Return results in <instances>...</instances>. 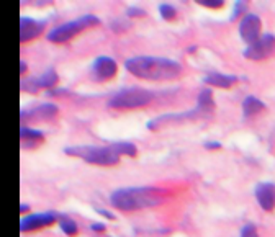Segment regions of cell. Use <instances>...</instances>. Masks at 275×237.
<instances>
[{"label": "cell", "mask_w": 275, "mask_h": 237, "mask_svg": "<svg viewBox=\"0 0 275 237\" xmlns=\"http://www.w3.org/2000/svg\"><path fill=\"white\" fill-rule=\"evenodd\" d=\"M125 69L131 76L144 80H174L182 76L179 62L158 56H133L125 61Z\"/></svg>", "instance_id": "cell-1"}, {"label": "cell", "mask_w": 275, "mask_h": 237, "mask_svg": "<svg viewBox=\"0 0 275 237\" xmlns=\"http://www.w3.org/2000/svg\"><path fill=\"white\" fill-rule=\"evenodd\" d=\"M136 152V146L133 143H125V141L110 146H71L64 149V154L72 155V157H79L88 162V164L103 167L118 164L121 155L135 157Z\"/></svg>", "instance_id": "cell-3"}, {"label": "cell", "mask_w": 275, "mask_h": 237, "mask_svg": "<svg viewBox=\"0 0 275 237\" xmlns=\"http://www.w3.org/2000/svg\"><path fill=\"white\" fill-rule=\"evenodd\" d=\"M59 219V216L54 211H46V213H35V214H28L20 223V231L21 232H29L35 231V229L40 227H46L51 226L53 223Z\"/></svg>", "instance_id": "cell-9"}, {"label": "cell", "mask_w": 275, "mask_h": 237, "mask_svg": "<svg viewBox=\"0 0 275 237\" xmlns=\"http://www.w3.org/2000/svg\"><path fill=\"white\" fill-rule=\"evenodd\" d=\"M90 229H92V231H97V232H103V231L107 229V226L102 224V223H92V224H90Z\"/></svg>", "instance_id": "cell-25"}, {"label": "cell", "mask_w": 275, "mask_h": 237, "mask_svg": "<svg viewBox=\"0 0 275 237\" xmlns=\"http://www.w3.org/2000/svg\"><path fill=\"white\" fill-rule=\"evenodd\" d=\"M254 193H256V199H257L259 206H261L264 211H267V213L273 211V208H275V185L273 183H270V182L259 183Z\"/></svg>", "instance_id": "cell-13"}, {"label": "cell", "mask_w": 275, "mask_h": 237, "mask_svg": "<svg viewBox=\"0 0 275 237\" xmlns=\"http://www.w3.org/2000/svg\"><path fill=\"white\" fill-rule=\"evenodd\" d=\"M197 107L202 110L203 113H206L208 116L211 115V112L215 110V101H213V92H211V88H203V90L200 92Z\"/></svg>", "instance_id": "cell-17"}, {"label": "cell", "mask_w": 275, "mask_h": 237, "mask_svg": "<svg viewBox=\"0 0 275 237\" xmlns=\"http://www.w3.org/2000/svg\"><path fill=\"white\" fill-rule=\"evenodd\" d=\"M26 69H28L26 62H25V61H20V74H25V72H26Z\"/></svg>", "instance_id": "cell-28"}, {"label": "cell", "mask_w": 275, "mask_h": 237, "mask_svg": "<svg viewBox=\"0 0 275 237\" xmlns=\"http://www.w3.org/2000/svg\"><path fill=\"white\" fill-rule=\"evenodd\" d=\"M46 26V20H35L32 17H21L20 18V41L28 43L36 40L43 33Z\"/></svg>", "instance_id": "cell-12"}, {"label": "cell", "mask_w": 275, "mask_h": 237, "mask_svg": "<svg viewBox=\"0 0 275 237\" xmlns=\"http://www.w3.org/2000/svg\"><path fill=\"white\" fill-rule=\"evenodd\" d=\"M275 53V36L270 33H265L259 38L254 44L244 49L242 56L251 61H264V59L270 57Z\"/></svg>", "instance_id": "cell-6"}, {"label": "cell", "mask_w": 275, "mask_h": 237, "mask_svg": "<svg viewBox=\"0 0 275 237\" xmlns=\"http://www.w3.org/2000/svg\"><path fill=\"white\" fill-rule=\"evenodd\" d=\"M242 12H246V2H236V5H234V12H233V17H231V20L239 18Z\"/></svg>", "instance_id": "cell-24"}, {"label": "cell", "mask_w": 275, "mask_h": 237, "mask_svg": "<svg viewBox=\"0 0 275 237\" xmlns=\"http://www.w3.org/2000/svg\"><path fill=\"white\" fill-rule=\"evenodd\" d=\"M265 108V103L262 100H259L254 95H248L246 98L242 100V113L244 116H256L257 113H261L262 110Z\"/></svg>", "instance_id": "cell-16"}, {"label": "cell", "mask_w": 275, "mask_h": 237, "mask_svg": "<svg viewBox=\"0 0 275 237\" xmlns=\"http://www.w3.org/2000/svg\"><path fill=\"white\" fill-rule=\"evenodd\" d=\"M239 237H259L257 227L254 224H246L241 229V235Z\"/></svg>", "instance_id": "cell-21"}, {"label": "cell", "mask_w": 275, "mask_h": 237, "mask_svg": "<svg viewBox=\"0 0 275 237\" xmlns=\"http://www.w3.org/2000/svg\"><path fill=\"white\" fill-rule=\"evenodd\" d=\"M159 12H161V17L164 20H167V21L174 20L175 15H177V10L170 4H161L159 5Z\"/></svg>", "instance_id": "cell-19"}, {"label": "cell", "mask_w": 275, "mask_h": 237, "mask_svg": "<svg viewBox=\"0 0 275 237\" xmlns=\"http://www.w3.org/2000/svg\"><path fill=\"white\" fill-rule=\"evenodd\" d=\"M97 213L102 214V216L108 218V219H115V214H111V213H110V211H107V210H97Z\"/></svg>", "instance_id": "cell-27"}, {"label": "cell", "mask_w": 275, "mask_h": 237, "mask_svg": "<svg viewBox=\"0 0 275 237\" xmlns=\"http://www.w3.org/2000/svg\"><path fill=\"white\" fill-rule=\"evenodd\" d=\"M197 4L203 7H210V9H220L225 2H223V0H197Z\"/></svg>", "instance_id": "cell-23"}, {"label": "cell", "mask_w": 275, "mask_h": 237, "mask_svg": "<svg viewBox=\"0 0 275 237\" xmlns=\"http://www.w3.org/2000/svg\"><path fill=\"white\" fill-rule=\"evenodd\" d=\"M20 211H21V213H28V211H29V205L21 203V205H20Z\"/></svg>", "instance_id": "cell-29"}, {"label": "cell", "mask_w": 275, "mask_h": 237, "mask_svg": "<svg viewBox=\"0 0 275 237\" xmlns=\"http://www.w3.org/2000/svg\"><path fill=\"white\" fill-rule=\"evenodd\" d=\"M131 23L128 20H125V18H116L113 20L110 23V28H111V31H115V33H121V31H126V29H130Z\"/></svg>", "instance_id": "cell-20"}, {"label": "cell", "mask_w": 275, "mask_h": 237, "mask_svg": "<svg viewBox=\"0 0 275 237\" xmlns=\"http://www.w3.org/2000/svg\"><path fill=\"white\" fill-rule=\"evenodd\" d=\"M118 65L108 56H99L92 64V79L95 82H105L115 77Z\"/></svg>", "instance_id": "cell-10"}, {"label": "cell", "mask_w": 275, "mask_h": 237, "mask_svg": "<svg viewBox=\"0 0 275 237\" xmlns=\"http://www.w3.org/2000/svg\"><path fill=\"white\" fill-rule=\"evenodd\" d=\"M97 25H100L99 17H95V15H82V17H79L77 20L68 21V23H63V25L56 26L54 29H51L48 33V41L57 43V44L68 43L74 38V36L82 33L84 29L97 26Z\"/></svg>", "instance_id": "cell-4"}, {"label": "cell", "mask_w": 275, "mask_h": 237, "mask_svg": "<svg viewBox=\"0 0 275 237\" xmlns=\"http://www.w3.org/2000/svg\"><path fill=\"white\" fill-rule=\"evenodd\" d=\"M203 82L213 87H220V88H229L234 84H237V77L236 76H228V74H221V72H210L206 74Z\"/></svg>", "instance_id": "cell-15"}, {"label": "cell", "mask_w": 275, "mask_h": 237, "mask_svg": "<svg viewBox=\"0 0 275 237\" xmlns=\"http://www.w3.org/2000/svg\"><path fill=\"white\" fill-rule=\"evenodd\" d=\"M261 29H262V21L256 13H246L239 23V35L244 43L254 44L259 38H261Z\"/></svg>", "instance_id": "cell-8"}, {"label": "cell", "mask_w": 275, "mask_h": 237, "mask_svg": "<svg viewBox=\"0 0 275 237\" xmlns=\"http://www.w3.org/2000/svg\"><path fill=\"white\" fill-rule=\"evenodd\" d=\"M59 108L53 103H43V105L32 108V110H21V121H51L57 115Z\"/></svg>", "instance_id": "cell-11"}, {"label": "cell", "mask_w": 275, "mask_h": 237, "mask_svg": "<svg viewBox=\"0 0 275 237\" xmlns=\"http://www.w3.org/2000/svg\"><path fill=\"white\" fill-rule=\"evenodd\" d=\"M169 193L156 187H126L118 188L110 195V203L115 210L130 213L144 208H154L167 199Z\"/></svg>", "instance_id": "cell-2"}, {"label": "cell", "mask_w": 275, "mask_h": 237, "mask_svg": "<svg viewBox=\"0 0 275 237\" xmlns=\"http://www.w3.org/2000/svg\"><path fill=\"white\" fill-rule=\"evenodd\" d=\"M205 147L206 149H220L223 146H221V143H217V141H210V143H205Z\"/></svg>", "instance_id": "cell-26"}, {"label": "cell", "mask_w": 275, "mask_h": 237, "mask_svg": "<svg viewBox=\"0 0 275 237\" xmlns=\"http://www.w3.org/2000/svg\"><path fill=\"white\" fill-rule=\"evenodd\" d=\"M59 82V76L54 69H48L46 72H43L40 77H29L23 79L20 82V88L23 92L29 93H38L41 88H53Z\"/></svg>", "instance_id": "cell-7"}, {"label": "cell", "mask_w": 275, "mask_h": 237, "mask_svg": "<svg viewBox=\"0 0 275 237\" xmlns=\"http://www.w3.org/2000/svg\"><path fill=\"white\" fill-rule=\"evenodd\" d=\"M154 98V93L139 87L123 88L108 100V107L115 110H130V108H141L149 105Z\"/></svg>", "instance_id": "cell-5"}, {"label": "cell", "mask_w": 275, "mask_h": 237, "mask_svg": "<svg viewBox=\"0 0 275 237\" xmlns=\"http://www.w3.org/2000/svg\"><path fill=\"white\" fill-rule=\"evenodd\" d=\"M126 17L130 18H139V17H146V12L143 9H138V7H130L126 10Z\"/></svg>", "instance_id": "cell-22"}, {"label": "cell", "mask_w": 275, "mask_h": 237, "mask_svg": "<svg viewBox=\"0 0 275 237\" xmlns=\"http://www.w3.org/2000/svg\"><path fill=\"white\" fill-rule=\"evenodd\" d=\"M59 226H61L63 232L66 235H71V237H74V235L77 234V231H79V226H77L76 221L71 219L69 216H64V214L59 216Z\"/></svg>", "instance_id": "cell-18"}, {"label": "cell", "mask_w": 275, "mask_h": 237, "mask_svg": "<svg viewBox=\"0 0 275 237\" xmlns=\"http://www.w3.org/2000/svg\"><path fill=\"white\" fill-rule=\"evenodd\" d=\"M43 139H44V134L41 131L21 126L20 141H21V147H23V149H35V147H38V144L43 143Z\"/></svg>", "instance_id": "cell-14"}]
</instances>
